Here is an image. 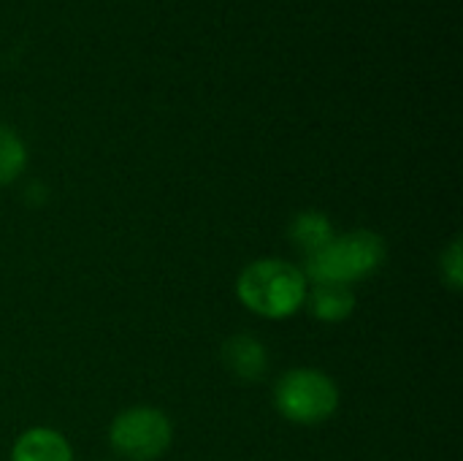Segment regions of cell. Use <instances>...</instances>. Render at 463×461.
I'll list each match as a JSON object with an SVG mask.
<instances>
[{"label": "cell", "instance_id": "cell-2", "mask_svg": "<svg viewBox=\"0 0 463 461\" xmlns=\"http://www.w3.org/2000/svg\"><path fill=\"white\" fill-rule=\"evenodd\" d=\"M388 258L385 239L374 231H350L336 234L323 250L307 255V266L301 269L312 283H345L353 285L358 280L372 277Z\"/></svg>", "mask_w": 463, "mask_h": 461}, {"label": "cell", "instance_id": "cell-7", "mask_svg": "<svg viewBox=\"0 0 463 461\" xmlns=\"http://www.w3.org/2000/svg\"><path fill=\"white\" fill-rule=\"evenodd\" d=\"M222 361L239 380H260L269 367L266 348L247 334H236L222 345Z\"/></svg>", "mask_w": 463, "mask_h": 461}, {"label": "cell", "instance_id": "cell-9", "mask_svg": "<svg viewBox=\"0 0 463 461\" xmlns=\"http://www.w3.org/2000/svg\"><path fill=\"white\" fill-rule=\"evenodd\" d=\"M24 168H27V147L22 136L14 128L0 125V185H11L14 179L22 177Z\"/></svg>", "mask_w": 463, "mask_h": 461}, {"label": "cell", "instance_id": "cell-6", "mask_svg": "<svg viewBox=\"0 0 463 461\" xmlns=\"http://www.w3.org/2000/svg\"><path fill=\"white\" fill-rule=\"evenodd\" d=\"M11 461H73V451L57 429L33 427L14 443Z\"/></svg>", "mask_w": 463, "mask_h": 461}, {"label": "cell", "instance_id": "cell-4", "mask_svg": "<svg viewBox=\"0 0 463 461\" xmlns=\"http://www.w3.org/2000/svg\"><path fill=\"white\" fill-rule=\"evenodd\" d=\"M174 429L163 410L157 408H130L122 410L109 429L111 448L130 461L160 459L171 446Z\"/></svg>", "mask_w": 463, "mask_h": 461}, {"label": "cell", "instance_id": "cell-5", "mask_svg": "<svg viewBox=\"0 0 463 461\" xmlns=\"http://www.w3.org/2000/svg\"><path fill=\"white\" fill-rule=\"evenodd\" d=\"M309 312L323 323H342L355 312V291L345 283H315L307 291Z\"/></svg>", "mask_w": 463, "mask_h": 461}, {"label": "cell", "instance_id": "cell-3", "mask_svg": "<svg viewBox=\"0 0 463 461\" xmlns=\"http://www.w3.org/2000/svg\"><path fill=\"white\" fill-rule=\"evenodd\" d=\"M274 405L277 410L293 424H323L339 408V389L334 378L320 370L298 367L285 372L274 386Z\"/></svg>", "mask_w": 463, "mask_h": 461}, {"label": "cell", "instance_id": "cell-1", "mask_svg": "<svg viewBox=\"0 0 463 461\" xmlns=\"http://www.w3.org/2000/svg\"><path fill=\"white\" fill-rule=\"evenodd\" d=\"M307 291H309V280L298 266H293L285 258L252 261L250 266L241 269L236 280L239 302L250 312L271 321H282L298 312L307 302Z\"/></svg>", "mask_w": 463, "mask_h": 461}, {"label": "cell", "instance_id": "cell-10", "mask_svg": "<svg viewBox=\"0 0 463 461\" xmlns=\"http://www.w3.org/2000/svg\"><path fill=\"white\" fill-rule=\"evenodd\" d=\"M442 277H445V283L453 288V291H458L463 283V266H461V242L458 239H453V245L442 253Z\"/></svg>", "mask_w": 463, "mask_h": 461}, {"label": "cell", "instance_id": "cell-8", "mask_svg": "<svg viewBox=\"0 0 463 461\" xmlns=\"http://www.w3.org/2000/svg\"><path fill=\"white\" fill-rule=\"evenodd\" d=\"M290 236L304 255H312V253L323 250L336 236V231H334V223L328 220V215H323L317 209H307L293 217Z\"/></svg>", "mask_w": 463, "mask_h": 461}]
</instances>
